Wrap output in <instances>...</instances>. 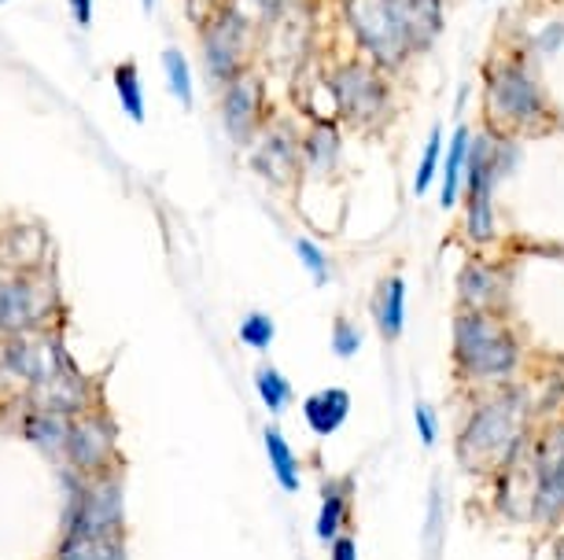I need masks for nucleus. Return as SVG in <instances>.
<instances>
[{
	"label": "nucleus",
	"instance_id": "f257e3e1",
	"mask_svg": "<svg viewBox=\"0 0 564 560\" xmlns=\"http://www.w3.org/2000/svg\"><path fill=\"white\" fill-rule=\"evenodd\" d=\"M484 119L487 133L520 136L539 130L550 119V103L542 97L535 70L520 56H498L484 70Z\"/></svg>",
	"mask_w": 564,
	"mask_h": 560
},
{
	"label": "nucleus",
	"instance_id": "f03ea898",
	"mask_svg": "<svg viewBox=\"0 0 564 560\" xmlns=\"http://www.w3.org/2000/svg\"><path fill=\"white\" fill-rule=\"evenodd\" d=\"M454 365L468 380H506L517 369V340L498 310L454 317Z\"/></svg>",
	"mask_w": 564,
	"mask_h": 560
},
{
	"label": "nucleus",
	"instance_id": "7ed1b4c3",
	"mask_svg": "<svg viewBox=\"0 0 564 560\" xmlns=\"http://www.w3.org/2000/svg\"><path fill=\"white\" fill-rule=\"evenodd\" d=\"M333 114L355 130H380L391 114V81L369 59H347L328 74Z\"/></svg>",
	"mask_w": 564,
	"mask_h": 560
},
{
	"label": "nucleus",
	"instance_id": "20e7f679",
	"mask_svg": "<svg viewBox=\"0 0 564 560\" xmlns=\"http://www.w3.org/2000/svg\"><path fill=\"white\" fill-rule=\"evenodd\" d=\"M344 23L361 48V56L377 63L380 70H399L413 56L388 0H344Z\"/></svg>",
	"mask_w": 564,
	"mask_h": 560
},
{
	"label": "nucleus",
	"instance_id": "39448f33",
	"mask_svg": "<svg viewBox=\"0 0 564 560\" xmlns=\"http://www.w3.org/2000/svg\"><path fill=\"white\" fill-rule=\"evenodd\" d=\"M517 436H520V403L517 395H502L473 414V420L457 436V458L468 469H487L491 461L506 458L517 447Z\"/></svg>",
	"mask_w": 564,
	"mask_h": 560
},
{
	"label": "nucleus",
	"instance_id": "423d86ee",
	"mask_svg": "<svg viewBox=\"0 0 564 560\" xmlns=\"http://www.w3.org/2000/svg\"><path fill=\"white\" fill-rule=\"evenodd\" d=\"M204 59L218 81L240 78L254 59V26L226 4L221 12L204 19Z\"/></svg>",
	"mask_w": 564,
	"mask_h": 560
},
{
	"label": "nucleus",
	"instance_id": "0eeeda50",
	"mask_svg": "<svg viewBox=\"0 0 564 560\" xmlns=\"http://www.w3.org/2000/svg\"><path fill=\"white\" fill-rule=\"evenodd\" d=\"M52 310V288L37 273H12L0 281V332L23 336Z\"/></svg>",
	"mask_w": 564,
	"mask_h": 560
},
{
	"label": "nucleus",
	"instance_id": "6e6552de",
	"mask_svg": "<svg viewBox=\"0 0 564 560\" xmlns=\"http://www.w3.org/2000/svg\"><path fill=\"white\" fill-rule=\"evenodd\" d=\"M122 527V491L115 475H93L78 494L70 516V535H93V538H111Z\"/></svg>",
	"mask_w": 564,
	"mask_h": 560
},
{
	"label": "nucleus",
	"instance_id": "1a4fd4ad",
	"mask_svg": "<svg viewBox=\"0 0 564 560\" xmlns=\"http://www.w3.org/2000/svg\"><path fill=\"white\" fill-rule=\"evenodd\" d=\"M262 56L270 63L273 74H295L306 63V52H311V15L303 8H284L281 15L270 19L262 26Z\"/></svg>",
	"mask_w": 564,
	"mask_h": 560
},
{
	"label": "nucleus",
	"instance_id": "9d476101",
	"mask_svg": "<svg viewBox=\"0 0 564 560\" xmlns=\"http://www.w3.org/2000/svg\"><path fill=\"white\" fill-rule=\"evenodd\" d=\"M115 458V428L100 414H78L70 420L67 461L82 475H104Z\"/></svg>",
	"mask_w": 564,
	"mask_h": 560
},
{
	"label": "nucleus",
	"instance_id": "9b49d317",
	"mask_svg": "<svg viewBox=\"0 0 564 560\" xmlns=\"http://www.w3.org/2000/svg\"><path fill=\"white\" fill-rule=\"evenodd\" d=\"M259 119H262V81L254 70H243L240 78L226 81V92H221V122H226L232 141L248 144L259 133Z\"/></svg>",
	"mask_w": 564,
	"mask_h": 560
},
{
	"label": "nucleus",
	"instance_id": "f8f14e48",
	"mask_svg": "<svg viewBox=\"0 0 564 560\" xmlns=\"http://www.w3.org/2000/svg\"><path fill=\"white\" fill-rule=\"evenodd\" d=\"M48 262V232L41 221H12L0 229V266L12 273H41Z\"/></svg>",
	"mask_w": 564,
	"mask_h": 560
},
{
	"label": "nucleus",
	"instance_id": "ddd939ff",
	"mask_svg": "<svg viewBox=\"0 0 564 560\" xmlns=\"http://www.w3.org/2000/svg\"><path fill=\"white\" fill-rule=\"evenodd\" d=\"M410 52H429L443 34V0H388Z\"/></svg>",
	"mask_w": 564,
	"mask_h": 560
},
{
	"label": "nucleus",
	"instance_id": "4468645a",
	"mask_svg": "<svg viewBox=\"0 0 564 560\" xmlns=\"http://www.w3.org/2000/svg\"><path fill=\"white\" fill-rule=\"evenodd\" d=\"M251 166L270 185L284 188V185H295V177H300V171H303V152H300V144H295L292 136H289V130H273V133L262 136L259 147H254Z\"/></svg>",
	"mask_w": 564,
	"mask_h": 560
},
{
	"label": "nucleus",
	"instance_id": "2eb2a0df",
	"mask_svg": "<svg viewBox=\"0 0 564 560\" xmlns=\"http://www.w3.org/2000/svg\"><path fill=\"white\" fill-rule=\"evenodd\" d=\"M339 147H344V136H339L336 119H317L300 144L303 166L311 174H333L339 163Z\"/></svg>",
	"mask_w": 564,
	"mask_h": 560
},
{
	"label": "nucleus",
	"instance_id": "dca6fc26",
	"mask_svg": "<svg viewBox=\"0 0 564 560\" xmlns=\"http://www.w3.org/2000/svg\"><path fill=\"white\" fill-rule=\"evenodd\" d=\"M372 317H377V329L388 343H395L406 325V281L388 277L372 295Z\"/></svg>",
	"mask_w": 564,
	"mask_h": 560
},
{
	"label": "nucleus",
	"instance_id": "f3484780",
	"mask_svg": "<svg viewBox=\"0 0 564 560\" xmlns=\"http://www.w3.org/2000/svg\"><path fill=\"white\" fill-rule=\"evenodd\" d=\"M303 414H306V425H311L317 436H333L350 414V395L344 387H325V391H317V395L306 398Z\"/></svg>",
	"mask_w": 564,
	"mask_h": 560
},
{
	"label": "nucleus",
	"instance_id": "a211bd4d",
	"mask_svg": "<svg viewBox=\"0 0 564 560\" xmlns=\"http://www.w3.org/2000/svg\"><path fill=\"white\" fill-rule=\"evenodd\" d=\"M23 431H26V439L34 442V447L52 453V458H67L70 417L52 414V409H34V414L23 420Z\"/></svg>",
	"mask_w": 564,
	"mask_h": 560
},
{
	"label": "nucleus",
	"instance_id": "6ab92c4d",
	"mask_svg": "<svg viewBox=\"0 0 564 560\" xmlns=\"http://www.w3.org/2000/svg\"><path fill=\"white\" fill-rule=\"evenodd\" d=\"M498 273L487 262L473 259L468 266L457 273V295H462L465 310H495V288H498Z\"/></svg>",
	"mask_w": 564,
	"mask_h": 560
},
{
	"label": "nucleus",
	"instance_id": "aec40b11",
	"mask_svg": "<svg viewBox=\"0 0 564 560\" xmlns=\"http://www.w3.org/2000/svg\"><path fill=\"white\" fill-rule=\"evenodd\" d=\"M468 155H473V133H468L465 125H457L454 141H451V147H446V155H443V207H454L457 196H462Z\"/></svg>",
	"mask_w": 564,
	"mask_h": 560
},
{
	"label": "nucleus",
	"instance_id": "412c9836",
	"mask_svg": "<svg viewBox=\"0 0 564 560\" xmlns=\"http://www.w3.org/2000/svg\"><path fill=\"white\" fill-rule=\"evenodd\" d=\"M535 509L542 520H557L564 513V453L550 458L546 469H542V480L535 491Z\"/></svg>",
	"mask_w": 564,
	"mask_h": 560
},
{
	"label": "nucleus",
	"instance_id": "4be33fe9",
	"mask_svg": "<svg viewBox=\"0 0 564 560\" xmlns=\"http://www.w3.org/2000/svg\"><path fill=\"white\" fill-rule=\"evenodd\" d=\"M59 560H126L119 535L93 538V535H67L59 549Z\"/></svg>",
	"mask_w": 564,
	"mask_h": 560
},
{
	"label": "nucleus",
	"instance_id": "5701e85b",
	"mask_svg": "<svg viewBox=\"0 0 564 560\" xmlns=\"http://www.w3.org/2000/svg\"><path fill=\"white\" fill-rule=\"evenodd\" d=\"M115 92H119V103L130 119L141 125L144 122V89H141V70H137L133 59H122L119 67L111 70Z\"/></svg>",
	"mask_w": 564,
	"mask_h": 560
},
{
	"label": "nucleus",
	"instance_id": "b1692460",
	"mask_svg": "<svg viewBox=\"0 0 564 560\" xmlns=\"http://www.w3.org/2000/svg\"><path fill=\"white\" fill-rule=\"evenodd\" d=\"M265 453H270L276 483H281L284 491H300V464H295L289 439H284L276 428H265Z\"/></svg>",
	"mask_w": 564,
	"mask_h": 560
},
{
	"label": "nucleus",
	"instance_id": "393cba45",
	"mask_svg": "<svg viewBox=\"0 0 564 560\" xmlns=\"http://www.w3.org/2000/svg\"><path fill=\"white\" fill-rule=\"evenodd\" d=\"M344 524H347V487L344 483H328L322 498V516H317V538L336 542Z\"/></svg>",
	"mask_w": 564,
	"mask_h": 560
},
{
	"label": "nucleus",
	"instance_id": "a878e982",
	"mask_svg": "<svg viewBox=\"0 0 564 560\" xmlns=\"http://www.w3.org/2000/svg\"><path fill=\"white\" fill-rule=\"evenodd\" d=\"M163 67H166V81H170V89H174L177 103L188 111V108H193V67H188L185 52L166 48L163 52Z\"/></svg>",
	"mask_w": 564,
	"mask_h": 560
},
{
	"label": "nucleus",
	"instance_id": "bb28decb",
	"mask_svg": "<svg viewBox=\"0 0 564 560\" xmlns=\"http://www.w3.org/2000/svg\"><path fill=\"white\" fill-rule=\"evenodd\" d=\"M254 391H259L265 409H273V414H281V409L292 403V384L270 365H262L259 373H254Z\"/></svg>",
	"mask_w": 564,
	"mask_h": 560
},
{
	"label": "nucleus",
	"instance_id": "cd10ccee",
	"mask_svg": "<svg viewBox=\"0 0 564 560\" xmlns=\"http://www.w3.org/2000/svg\"><path fill=\"white\" fill-rule=\"evenodd\" d=\"M440 166H443V125H432L429 144H424V155H421V163H417V174H413V193H417V196L429 193L432 177H435Z\"/></svg>",
	"mask_w": 564,
	"mask_h": 560
},
{
	"label": "nucleus",
	"instance_id": "c85d7f7f",
	"mask_svg": "<svg viewBox=\"0 0 564 560\" xmlns=\"http://www.w3.org/2000/svg\"><path fill=\"white\" fill-rule=\"evenodd\" d=\"M292 0H229L232 12H240L251 26H265L270 19H276L289 8Z\"/></svg>",
	"mask_w": 564,
	"mask_h": 560
},
{
	"label": "nucleus",
	"instance_id": "c756f323",
	"mask_svg": "<svg viewBox=\"0 0 564 560\" xmlns=\"http://www.w3.org/2000/svg\"><path fill=\"white\" fill-rule=\"evenodd\" d=\"M273 332H276V325H273V317H265V314H248L240 321V340L248 343V347H254V351H265L270 347V340H273Z\"/></svg>",
	"mask_w": 564,
	"mask_h": 560
},
{
	"label": "nucleus",
	"instance_id": "7c9ffc66",
	"mask_svg": "<svg viewBox=\"0 0 564 560\" xmlns=\"http://www.w3.org/2000/svg\"><path fill=\"white\" fill-rule=\"evenodd\" d=\"M295 255H300V262L306 266V273L314 277V284L328 281V259H325V251L314 244V240H306V237L295 240Z\"/></svg>",
	"mask_w": 564,
	"mask_h": 560
},
{
	"label": "nucleus",
	"instance_id": "2f4dec72",
	"mask_svg": "<svg viewBox=\"0 0 564 560\" xmlns=\"http://www.w3.org/2000/svg\"><path fill=\"white\" fill-rule=\"evenodd\" d=\"M361 347V332L355 321H347V317H339L333 325V354L336 358H355Z\"/></svg>",
	"mask_w": 564,
	"mask_h": 560
},
{
	"label": "nucleus",
	"instance_id": "473e14b6",
	"mask_svg": "<svg viewBox=\"0 0 564 560\" xmlns=\"http://www.w3.org/2000/svg\"><path fill=\"white\" fill-rule=\"evenodd\" d=\"M561 45H564V23H553V26H546L535 37V52H542V56H553V52H561Z\"/></svg>",
	"mask_w": 564,
	"mask_h": 560
},
{
	"label": "nucleus",
	"instance_id": "72a5a7b5",
	"mask_svg": "<svg viewBox=\"0 0 564 560\" xmlns=\"http://www.w3.org/2000/svg\"><path fill=\"white\" fill-rule=\"evenodd\" d=\"M413 417H417L421 442H424V447H432V442H435V417H432V409L429 406H417V409H413Z\"/></svg>",
	"mask_w": 564,
	"mask_h": 560
},
{
	"label": "nucleus",
	"instance_id": "f704fd0d",
	"mask_svg": "<svg viewBox=\"0 0 564 560\" xmlns=\"http://www.w3.org/2000/svg\"><path fill=\"white\" fill-rule=\"evenodd\" d=\"M70 4V15L78 26H89L93 23V0H67Z\"/></svg>",
	"mask_w": 564,
	"mask_h": 560
},
{
	"label": "nucleus",
	"instance_id": "c9c22d12",
	"mask_svg": "<svg viewBox=\"0 0 564 560\" xmlns=\"http://www.w3.org/2000/svg\"><path fill=\"white\" fill-rule=\"evenodd\" d=\"M333 560H358V549L347 535H339L333 542Z\"/></svg>",
	"mask_w": 564,
	"mask_h": 560
},
{
	"label": "nucleus",
	"instance_id": "e433bc0d",
	"mask_svg": "<svg viewBox=\"0 0 564 560\" xmlns=\"http://www.w3.org/2000/svg\"><path fill=\"white\" fill-rule=\"evenodd\" d=\"M553 560H564V542H557V549H553Z\"/></svg>",
	"mask_w": 564,
	"mask_h": 560
},
{
	"label": "nucleus",
	"instance_id": "4c0bfd02",
	"mask_svg": "<svg viewBox=\"0 0 564 560\" xmlns=\"http://www.w3.org/2000/svg\"><path fill=\"white\" fill-rule=\"evenodd\" d=\"M141 4H144V12H152V8H155V0H141Z\"/></svg>",
	"mask_w": 564,
	"mask_h": 560
}]
</instances>
